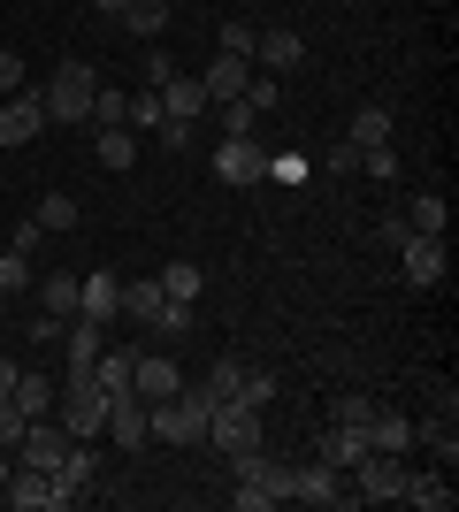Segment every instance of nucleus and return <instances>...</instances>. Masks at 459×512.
<instances>
[{"label":"nucleus","instance_id":"obj_31","mask_svg":"<svg viewBox=\"0 0 459 512\" xmlns=\"http://www.w3.org/2000/svg\"><path fill=\"white\" fill-rule=\"evenodd\" d=\"M23 291H31V253L0 245V299H23Z\"/></svg>","mask_w":459,"mask_h":512},{"label":"nucleus","instance_id":"obj_19","mask_svg":"<svg viewBox=\"0 0 459 512\" xmlns=\"http://www.w3.org/2000/svg\"><path fill=\"white\" fill-rule=\"evenodd\" d=\"M54 375H39V367H16V390H8V398H16V413L23 421H46V413H54Z\"/></svg>","mask_w":459,"mask_h":512},{"label":"nucleus","instance_id":"obj_47","mask_svg":"<svg viewBox=\"0 0 459 512\" xmlns=\"http://www.w3.org/2000/svg\"><path fill=\"white\" fill-rule=\"evenodd\" d=\"M62 329H69L62 314H39V321H31V344H62Z\"/></svg>","mask_w":459,"mask_h":512},{"label":"nucleus","instance_id":"obj_45","mask_svg":"<svg viewBox=\"0 0 459 512\" xmlns=\"http://www.w3.org/2000/svg\"><path fill=\"white\" fill-rule=\"evenodd\" d=\"M16 436H23V413L16 398H0V451H16Z\"/></svg>","mask_w":459,"mask_h":512},{"label":"nucleus","instance_id":"obj_51","mask_svg":"<svg viewBox=\"0 0 459 512\" xmlns=\"http://www.w3.org/2000/svg\"><path fill=\"white\" fill-rule=\"evenodd\" d=\"M8 474H16V451H0V490H8Z\"/></svg>","mask_w":459,"mask_h":512},{"label":"nucleus","instance_id":"obj_33","mask_svg":"<svg viewBox=\"0 0 459 512\" xmlns=\"http://www.w3.org/2000/svg\"><path fill=\"white\" fill-rule=\"evenodd\" d=\"M215 115H222V138H253V130H261V107L245 100V92H238V100H222Z\"/></svg>","mask_w":459,"mask_h":512},{"label":"nucleus","instance_id":"obj_23","mask_svg":"<svg viewBox=\"0 0 459 512\" xmlns=\"http://www.w3.org/2000/svg\"><path fill=\"white\" fill-rule=\"evenodd\" d=\"M77 283H85V276H77V268H54V276H39V314H77Z\"/></svg>","mask_w":459,"mask_h":512},{"label":"nucleus","instance_id":"obj_32","mask_svg":"<svg viewBox=\"0 0 459 512\" xmlns=\"http://www.w3.org/2000/svg\"><path fill=\"white\" fill-rule=\"evenodd\" d=\"M92 123H100V130H115V123L131 130V92H115V85H100V92H92Z\"/></svg>","mask_w":459,"mask_h":512},{"label":"nucleus","instance_id":"obj_20","mask_svg":"<svg viewBox=\"0 0 459 512\" xmlns=\"http://www.w3.org/2000/svg\"><path fill=\"white\" fill-rule=\"evenodd\" d=\"M115 299H123V276H108V268L77 283V314H85V321H100V329L115 321Z\"/></svg>","mask_w":459,"mask_h":512},{"label":"nucleus","instance_id":"obj_15","mask_svg":"<svg viewBox=\"0 0 459 512\" xmlns=\"http://www.w3.org/2000/svg\"><path fill=\"white\" fill-rule=\"evenodd\" d=\"M245 77H253V62H245V54H215V62L199 69V92H207V107L238 100V92H245Z\"/></svg>","mask_w":459,"mask_h":512},{"label":"nucleus","instance_id":"obj_41","mask_svg":"<svg viewBox=\"0 0 459 512\" xmlns=\"http://www.w3.org/2000/svg\"><path fill=\"white\" fill-rule=\"evenodd\" d=\"M131 123L138 130H161V123H169V115H161V92H146V85L131 92Z\"/></svg>","mask_w":459,"mask_h":512},{"label":"nucleus","instance_id":"obj_48","mask_svg":"<svg viewBox=\"0 0 459 512\" xmlns=\"http://www.w3.org/2000/svg\"><path fill=\"white\" fill-rule=\"evenodd\" d=\"M268 176H284V184H299V176H306V161H299V153H276V161H268Z\"/></svg>","mask_w":459,"mask_h":512},{"label":"nucleus","instance_id":"obj_11","mask_svg":"<svg viewBox=\"0 0 459 512\" xmlns=\"http://www.w3.org/2000/svg\"><path fill=\"white\" fill-rule=\"evenodd\" d=\"M46 474H54V490H62V505H77V497L92 490V474H100V459H92V444H85V436H69V451H62V459H54Z\"/></svg>","mask_w":459,"mask_h":512},{"label":"nucleus","instance_id":"obj_10","mask_svg":"<svg viewBox=\"0 0 459 512\" xmlns=\"http://www.w3.org/2000/svg\"><path fill=\"white\" fill-rule=\"evenodd\" d=\"M215 176H222V184H268L261 138H222V146H215Z\"/></svg>","mask_w":459,"mask_h":512},{"label":"nucleus","instance_id":"obj_26","mask_svg":"<svg viewBox=\"0 0 459 512\" xmlns=\"http://www.w3.org/2000/svg\"><path fill=\"white\" fill-rule=\"evenodd\" d=\"M92 161H100V169H131L138 161V130H100V138H92Z\"/></svg>","mask_w":459,"mask_h":512},{"label":"nucleus","instance_id":"obj_35","mask_svg":"<svg viewBox=\"0 0 459 512\" xmlns=\"http://www.w3.org/2000/svg\"><path fill=\"white\" fill-rule=\"evenodd\" d=\"M406 222H414V230H421V237H444V222H452V207H444V199H437V192H421V199H414V207H406Z\"/></svg>","mask_w":459,"mask_h":512},{"label":"nucleus","instance_id":"obj_12","mask_svg":"<svg viewBox=\"0 0 459 512\" xmlns=\"http://www.w3.org/2000/svg\"><path fill=\"white\" fill-rule=\"evenodd\" d=\"M207 444H222V451H253V444H261V413L238 406V398H230V406H215V421H207Z\"/></svg>","mask_w":459,"mask_h":512},{"label":"nucleus","instance_id":"obj_21","mask_svg":"<svg viewBox=\"0 0 459 512\" xmlns=\"http://www.w3.org/2000/svg\"><path fill=\"white\" fill-rule=\"evenodd\" d=\"M314 459H329L337 474H352L360 459H368V444H360V428H337V421H329V428H322V444H314Z\"/></svg>","mask_w":459,"mask_h":512},{"label":"nucleus","instance_id":"obj_22","mask_svg":"<svg viewBox=\"0 0 459 512\" xmlns=\"http://www.w3.org/2000/svg\"><path fill=\"white\" fill-rule=\"evenodd\" d=\"M62 344H69V367H92L100 352H108V329H100V321H85V314H69Z\"/></svg>","mask_w":459,"mask_h":512},{"label":"nucleus","instance_id":"obj_38","mask_svg":"<svg viewBox=\"0 0 459 512\" xmlns=\"http://www.w3.org/2000/svg\"><path fill=\"white\" fill-rule=\"evenodd\" d=\"M360 176H375V184H398V153H391V146H360Z\"/></svg>","mask_w":459,"mask_h":512},{"label":"nucleus","instance_id":"obj_25","mask_svg":"<svg viewBox=\"0 0 459 512\" xmlns=\"http://www.w3.org/2000/svg\"><path fill=\"white\" fill-rule=\"evenodd\" d=\"M345 138H352V146H391V107L368 100V107H360V115L345 123Z\"/></svg>","mask_w":459,"mask_h":512},{"label":"nucleus","instance_id":"obj_18","mask_svg":"<svg viewBox=\"0 0 459 512\" xmlns=\"http://www.w3.org/2000/svg\"><path fill=\"white\" fill-rule=\"evenodd\" d=\"M161 115H169V123H199V115H215V107H207V92H199V77L176 69L169 85H161Z\"/></svg>","mask_w":459,"mask_h":512},{"label":"nucleus","instance_id":"obj_14","mask_svg":"<svg viewBox=\"0 0 459 512\" xmlns=\"http://www.w3.org/2000/svg\"><path fill=\"white\" fill-rule=\"evenodd\" d=\"M253 62H261L268 77H291V69L306 62V39H299V31H284V23H276V31H261V39H253Z\"/></svg>","mask_w":459,"mask_h":512},{"label":"nucleus","instance_id":"obj_13","mask_svg":"<svg viewBox=\"0 0 459 512\" xmlns=\"http://www.w3.org/2000/svg\"><path fill=\"white\" fill-rule=\"evenodd\" d=\"M291 497L299 505H345V474L329 459H306V467H291Z\"/></svg>","mask_w":459,"mask_h":512},{"label":"nucleus","instance_id":"obj_8","mask_svg":"<svg viewBox=\"0 0 459 512\" xmlns=\"http://www.w3.org/2000/svg\"><path fill=\"white\" fill-rule=\"evenodd\" d=\"M0 497H8L16 512H69L62 490H54V474H46V467H23V459H16V474H8V490H0Z\"/></svg>","mask_w":459,"mask_h":512},{"label":"nucleus","instance_id":"obj_2","mask_svg":"<svg viewBox=\"0 0 459 512\" xmlns=\"http://www.w3.org/2000/svg\"><path fill=\"white\" fill-rule=\"evenodd\" d=\"M54 421L69 428V436H100V428H108V390L92 383V367H69V383L54 390Z\"/></svg>","mask_w":459,"mask_h":512},{"label":"nucleus","instance_id":"obj_3","mask_svg":"<svg viewBox=\"0 0 459 512\" xmlns=\"http://www.w3.org/2000/svg\"><path fill=\"white\" fill-rule=\"evenodd\" d=\"M92 92H100L92 62H62V69H54V85L39 92V100H46V123H92Z\"/></svg>","mask_w":459,"mask_h":512},{"label":"nucleus","instance_id":"obj_24","mask_svg":"<svg viewBox=\"0 0 459 512\" xmlns=\"http://www.w3.org/2000/svg\"><path fill=\"white\" fill-rule=\"evenodd\" d=\"M238 383H245V360H215L207 367V375H199V398H207V406H230V398H238Z\"/></svg>","mask_w":459,"mask_h":512},{"label":"nucleus","instance_id":"obj_4","mask_svg":"<svg viewBox=\"0 0 459 512\" xmlns=\"http://www.w3.org/2000/svg\"><path fill=\"white\" fill-rule=\"evenodd\" d=\"M398 490H406V459H391V451H368L345 474V497H360V505H398Z\"/></svg>","mask_w":459,"mask_h":512},{"label":"nucleus","instance_id":"obj_50","mask_svg":"<svg viewBox=\"0 0 459 512\" xmlns=\"http://www.w3.org/2000/svg\"><path fill=\"white\" fill-rule=\"evenodd\" d=\"M92 8H100V16H115V23H123V8H131V0H92Z\"/></svg>","mask_w":459,"mask_h":512},{"label":"nucleus","instance_id":"obj_39","mask_svg":"<svg viewBox=\"0 0 459 512\" xmlns=\"http://www.w3.org/2000/svg\"><path fill=\"white\" fill-rule=\"evenodd\" d=\"M368 413H375V398H360V390H345V398L329 406V421H337V428H368Z\"/></svg>","mask_w":459,"mask_h":512},{"label":"nucleus","instance_id":"obj_36","mask_svg":"<svg viewBox=\"0 0 459 512\" xmlns=\"http://www.w3.org/2000/svg\"><path fill=\"white\" fill-rule=\"evenodd\" d=\"M238 406H253V413H268V406H276V375H268V367H245Z\"/></svg>","mask_w":459,"mask_h":512},{"label":"nucleus","instance_id":"obj_34","mask_svg":"<svg viewBox=\"0 0 459 512\" xmlns=\"http://www.w3.org/2000/svg\"><path fill=\"white\" fill-rule=\"evenodd\" d=\"M92 383L108 390V398H115V390H131V352H115V344H108V352L92 360Z\"/></svg>","mask_w":459,"mask_h":512},{"label":"nucleus","instance_id":"obj_16","mask_svg":"<svg viewBox=\"0 0 459 512\" xmlns=\"http://www.w3.org/2000/svg\"><path fill=\"white\" fill-rule=\"evenodd\" d=\"M414 436H421L414 421H398V413H383V406H375L368 428H360V444H368V451H391V459H406V451H414Z\"/></svg>","mask_w":459,"mask_h":512},{"label":"nucleus","instance_id":"obj_29","mask_svg":"<svg viewBox=\"0 0 459 512\" xmlns=\"http://www.w3.org/2000/svg\"><path fill=\"white\" fill-rule=\"evenodd\" d=\"M31 222H39L46 237H62V230H77V199H69V192H46L39 207H31Z\"/></svg>","mask_w":459,"mask_h":512},{"label":"nucleus","instance_id":"obj_9","mask_svg":"<svg viewBox=\"0 0 459 512\" xmlns=\"http://www.w3.org/2000/svg\"><path fill=\"white\" fill-rule=\"evenodd\" d=\"M444 268H452V253H444V237H406V245H398V276L406 283H421V291H429V283H444Z\"/></svg>","mask_w":459,"mask_h":512},{"label":"nucleus","instance_id":"obj_40","mask_svg":"<svg viewBox=\"0 0 459 512\" xmlns=\"http://www.w3.org/2000/svg\"><path fill=\"white\" fill-rule=\"evenodd\" d=\"M169 77H176V54H161V46H153L146 62H138V85H146V92H161Z\"/></svg>","mask_w":459,"mask_h":512},{"label":"nucleus","instance_id":"obj_44","mask_svg":"<svg viewBox=\"0 0 459 512\" xmlns=\"http://www.w3.org/2000/svg\"><path fill=\"white\" fill-rule=\"evenodd\" d=\"M8 92H23V54L16 46H0V100H8Z\"/></svg>","mask_w":459,"mask_h":512},{"label":"nucleus","instance_id":"obj_37","mask_svg":"<svg viewBox=\"0 0 459 512\" xmlns=\"http://www.w3.org/2000/svg\"><path fill=\"white\" fill-rule=\"evenodd\" d=\"M253 39H261V31H253L245 16H230V23L215 31V54H245V62H253Z\"/></svg>","mask_w":459,"mask_h":512},{"label":"nucleus","instance_id":"obj_49","mask_svg":"<svg viewBox=\"0 0 459 512\" xmlns=\"http://www.w3.org/2000/svg\"><path fill=\"white\" fill-rule=\"evenodd\" d=\"M8 390H16V360H8V352H0V398H8Z\"/></svg>","mask_w":459,"mask_h":512},{"label":"nucleus","instance_id":"obj_30","mask_svg":"<svg viewBox=\"0 0 459 512\" xmlns=\"http://www.w3.org/2000/svg\"><path fill=\"white\" fill-rule=\"evenodd\" d=\"M123 31H138V39H161V31H169V0H131V8H123Z\"/></svg>","mask_w":459,"mask_h":512},{"label":"nucleus","instance_id":"obj_28","mask_svg":"<svg viewBox=\"0 0 459 512\" xmlns=\"http://www.w3.org/2000/svg\"><path fill=\"white\" fill-rule=\"evenodd\" d=\"M406 505H421V512H452V482H444V474H406Z\"/></svg>","mask_w":459,"mask_h":512},{"label":"nucleus","instance_id":"obj_7","mask_svg":"<svg viewBox=\"0 0 459 512\" xmlns=\"http://www.w3.org/2000/svg\"><path fill=\"white\" fill-rule=\"evenodd\" d=\"M39 130H46V100H39V92H8V100H0V146H8V153L31 146Z\"/></svg>","mask_w":459,"mask_h":512},{"label":"nucleus","instance_id":"obj_1","mask_svg":"<svg viewBox=\"0 0 459 512\" xmlns=\"http://www.w3.org/2000/svg\"><path fill=\"white\" fill-rule=\"evenodd\" d=\"M230 467H238V490H230V505H238V512H268V505H284V497H291V467H276L261 444L230 451Z\"/></svg>","mask_w":459,"mask_h":512},{"label":"nucleus","instance_id":"obj_42","mask_svg":"<svg viewBox=\"0 0 459 512\" xmlns=\"http://www.w3.org/2000/svg\"><path fill=\"white\" fill-rule=\"evenodd\" d=\"M184 329H192V306H161V321H153V337H161V344H176V337H184Z\"/></svg>","mask_w":459,"mask_h":512},{"label":"nucleus","instance_id":"obj_6","mask_svg":"<svg viewBox=\"0 0 459 512\" xmlns=\"http://www.w3.org/2000/svg\"><path fill=\"white\" fill-rule=\"evenodd\" d=\"M131 390L146 398V406H161V398L184 390V367H176L169 352H131Z\"/></svg>","mask_w":459,"mask_h":512},{"label":"nucleus","instance_id":"obj_46","mask_svg":"<svg viewBox=\"0 0 459 512\" xmlns=\"http://www.w3.org/2000/svg\"><path fill=\"white\" fill-rule=\"evenodd\" d=\"M329 169H337V176H360V146H352V138H337V146H329Z\"/></svg>","mask_w":459,"mask_h":512},{"label":"nucleus","instance_id":"obj_17","mask_svg":"<svg viewBox=\"0 0 459 512\" xmlns=\"http://www.w3.org/2000/svg\"><path fill=\"white\" fill-rule=\"evenodd\" d=\"M161 306H169V291H161V276H138V283H123V299H115V321H138V329H153L161 321Z\"/></svg>","mask_w":459,"mask_h":512},{"label":"nucleus","instance_id":"obj_27","mask_svg":"<svg viewBox=\"0 0 459 512\" xmlns=\"http://www.w3.org/2000/svg\"><path fill=\"white\" fill-rule=\"evenodd\" d=\"M161 291H169L176 306H192L199 291H207V268H199V260H169V268H161Z\"/></svg>","mask_w":459,"mask_h":512},{"label":"nucleus","instance_id":"obj_5","mask_svg":"<svg viewBox=\"0 0 459 512\" xmlns=\"http://www.w3.org/2000/svg\"><path fill=\"white\" fill-rule=\"evenodd\" d=\"M100 436H115V451H146L153 444V406L138 398V390H115L108 398V428Z\"/></svg>","mask_w":459,"mask_h":512},{"label":"nucleus","instance_id":"obj_43","mask_svg":"<svg viewBox=\"0 0 459 512\" xmlns=\"http://www.w3.org/2000/svg\"><path fill=\"white\" fill-rule=\"evenodd\" d=\"M406 237H414V222H406V214H383V222H375V245H383V253H398Z\"/></svg>","mask_w":459,"mask_h":512}]
</instances>
